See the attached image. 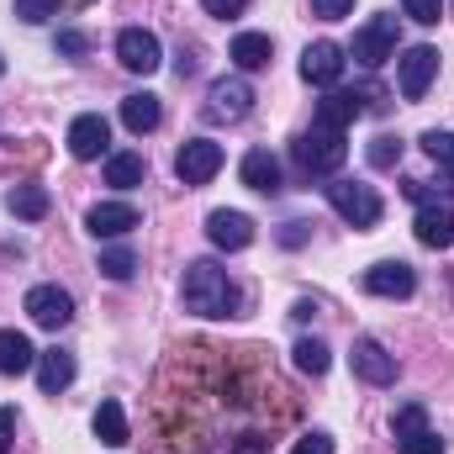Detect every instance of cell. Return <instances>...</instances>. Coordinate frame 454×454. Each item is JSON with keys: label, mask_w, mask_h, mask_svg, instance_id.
Listing matches in <instances>:
<instances>
[{"label": "cell", "mask_w": 454, "mask_h": 454, "mask_svg": "<svg viewBox=\"0 0 454 454\" xmlns=\"http://www.w3.org/2000/svg\"><path fill=\"white\" fill-rule=\"evenodd\" d=\"M180 296H185V312H196V317H232L238 312V291H232V280H227V270L217 259L185 264Z\"/></svg>", "instance_id": "cell-1"}, {"label": "cell", "mask_w": 454, "mask_h": 454, "mask_svg": "<svg viewBox=\"0 0 454 454\" xmlns=\"http://www.w3.org/2000/svg\"><path fill=\"white\" fill-rule=\"evenodd\" d=\"M291 148H296V164L307 175H333V169H343V159H348V143H343V132H333V127H312Z\"/></svg>", "instance_id": "cell-2"}, {"label": "cell", "mask_w": 454, "mask_h": 454, "mask_svg": "<svg viewBox=\"0 0 454 454\" xmlns=\"http://www.w3.org/2000/svg\"><path fill=\"white\" fill-rule=\"evenodd\" d=\"M328 201H333V212H339L348 227H375L380 223V196H375L370 185H359V180H333V185H328Z\"/></svg>", "instance_id": "cell-3"}, {"label": "cell", "mask_w": 454, "mask_h": 454, "mask_svg": "<svg viewBox=\"0 0 454 454\" xmlns=\"http://www.w3.org/2000/svg\"><path fill=\"white\" fill-rule=\"evenodd\" d=\"M396 16H370L359 32H354V59L364 64V69H380L386 59H396Z\"/></svg>", "instance_id": "cell-4"}, {"label": "cell", "mask_w": 454, "mask_h": 454, "mask_svg": "<svg viewBox=\"0 0 454 454\" xmlns=\"http://www.w3.org/2000/svg\"><path fill=\"white\" fill-rule=\"evenodd\" d=\"M434 74H439V48H407L402 59H396V85H402V96L407 101H423L428 96V85H434Z\"/></svg>", "instance_id": "cell-5"}, {"label": "cell", "mask_w": 454, "mask_h": 454, "mask_svg": "<svg viewBox=\"0 0 454 454\" xmlns=\"http://www.w3.org/2000/svg\"><path fill=\"white\" fill-rule=\"evenodd\" d=\"M27 317H32L37 328L59 333V328H69V317H74V296H69L64 286H32V291H27Z\"/></svg>", "instance_id": "cell-6"}, {"label": "cell", "mask_w": 454, "mask_h": 454, "mask_svg": "<svg viewBox=\"0 0 454 454\" xmlns=\"http://www.w3.org/2000/svg\"><path fill=\"white\" fill-rule=\"evenodd\" d=\"M248 106H254V90H248L243 74H223V80H212V90H207V116H212V121H243Z\"/></svg>", "instance_id": "cell-7"}, {"label": "cell", "mask_w": 454, "mask_h": 454, "mask_svg": "<svg viewBox=\"0 0 454 454\" xmlns=\"http://www.w3.org/2000/svg\"><path fill=\"white\" fill-rule=\"evenodd\" d=\"M175 169H180L185 185H207V180L223 169V143H212V137H191V143L175 153Z\"/></svg>", "instance_id": "cell-8"}, {"label": "cell", "mask_w": 454, "mask_h": 454, "mask_svg": "<svg viewBox=\"0 0 454 454\" xmlns=\"http://www.w3.org/2000/svg\"><path fill=\"white\" fill-rule=\"evenodd\" d=\"M348 364H354V375L370 380V386H391V380H396V354H386L380 339H354Z\"/></svg>", "instance_id": "cell-9"}, {"label": "cell", "mask_w": 454, "mask_h": 454, "mask_svg": "<svg viewBox=\"0 0 454 454\" xmlns=\"http://www.w3.org/2000/svg\"><path fill=\"white\" fill-rule=\"evenodd\" d=\"M116 59H121V69H132V74H153V69L164 64V48H159V37H153V32L127 27V32L116 37Z\"/></svg>", "instance_id": "cell-10"}, {"label": "cell", "mask_w": 454, "mask_h": 454, "mask_svg": "<svg viewBox=\"0 0 454 454\" xmlns=\"http://www.w3.org/2000/svg\"><path fill=\"white\" fill-rule=\"evenodd\" d=\"M364 291H370V296H391V301H402V296L418 291V270L402 264V259H380V264L364 270Z\"/></svg>", "instance_id": "cell-11"}, {"label": "cell", "mask_w": 454, "mask_h": 454, "mask_svg": "<svg viewBox=\"0 0 454 454\" xmlns=\"http://www.w3.org/2000/svg\"><path fill=\"white\" fill-rule=\"evenodd\" d=\"M343 64H348V59H343L339 43H328V37H323V43H307V53H301V80L333 90L343 80Z\"/></svg>", "instance_id": "cell-12"}, {"label": "cell", "mask_w": 454, "mask_h": 454, "mask_svg": "<svg viewBox=\"0 0 454 454\" xmlns=\"http://www.w3.org/2000/svg\"><path fill=\"white\" fill-rule=\"evenodd\" d=\"M106 143H112V121L101 112H85V116L69 121V153H74V159H101Z\"/></svg>", "instance_id": "cell-13"}, {"label": "cell", "mask_w": 454, "mask_h": 454, "mask_svg": "<svg viewBox=\"0 0 454 454\" xmlns=\"http://www.w3.org/2000/svg\"><path fill=\"white\" fill-rule=\"evenodd\" d=\"M137 223H143V217H137L132 201H101V207L85 212V227H90L96 238H127Z\"/></svg>", "instance_id": "cell-14"}, {"label": "cell", "mask_w": 454, "mask_h": 454, "mask_svg": "<svg viewBox=\"0 0 454 454\" xmlns=\"http://www.w3.org/2000/svg\"><path fill=\"white\" fill-rule=\"evenodd\" d=\"M207 238L217 243V248H227V254H238V248H248L254 243V223L243 217V212H212L207 217Z\"/></svg>", "instance_id": "cell-15"}, {"label": "cell", "mask_w": 454, "mask_h": 454, "mask_svg": "<svg viewBox=\"0 0 454 454\" xmlns=\"http://www.w3.org/2000/svg\"><path fill=\"white\" fill-rule=\"evenodd\" d=\"M243 185L259 191V196H275V191H280V159H275L270 148L243 153Z\"/></svg>", "instance_id": "cell-16"}, {"label": "cell", "mask_w": 454, "mask_h": 454, "mask_svg": "<svg viewBox=\"0 0 454 454\" xmlns=\"http://www.w3.org/2000/svg\"><path fill=\"white\" fill-rule=\"evenodd\" d=\"M412 227H418V243H423V248H450L454 243V212L439 207V201H428Z\"/></svg>", "instance_id": "cell-17"}, {"label": "cell", "mask_w": 454, "mask_h": 454, "mask_svg": "<svg viewBox=\"0 0 454 454\" xmlns=\"http://www.w3.org/2000/svg\"><path fill=\"white\" fill-rule=\"evenodd\" d=\"M359 112H364V106H359V96H354V90H328V96L317 101L312 127H333V132H343V127H348Z\"/></svg>", "instance_id": "cell-18"}, {"label": "cell", "mask_w": 454, "mask_h": 454, "mask_svg": "<svg viewBox=\"0 0 454 454\" xmlns=\"http://www.w3.org/2000/svg\"><path fill=\"white\" fill-rule=\"evenodd\" d=\"M69 380H74V354H64V348H43V354H37V386H43L48 396H59Z\"/></svg>", "instance_id": "cell-19"}, {"label": "cell", "mask_w": 454, "mask_h": 454, "mask_svg": "<svg viewBox=\"0 0 454 454\" xmlns=\"http://www.w3.org/2000/svg\"><path fill=\"white\" fill-rule=\"evenodd\" d=\"M37 364V348L27 333H16V328H0V375H27Z\"/></svg>", "instance_id": "cell-20"}, {"label": "cell", "mask_w": 454, "mask_h": 454, "mask_svg": "<svg viewBox=\"0 0 454 454\" xmlns=\"http://www.w3.org/2000/svg\"><path fill=\"white\" fill-rule=\"evenodd\" d=\"M270 59H275V43H270L264 32H238V37H232V64H238L243 74L264 69Z\"/></svg>", "instance_id": "cell-21"}, {"label": "cell", "mask_w": 454, "mask_h": 454, "mask_svg": "<svg viewBox=\"0 0 454 454\" xmlns=\"http://www.w3.org/2000/svg\"><path fill=\"white\" fill-rule=\"evenodd\" d=\"M121 121H127V132H153L159 121H164V106H159V96H148V90H137V96H127L121 101Z\"/></svg>", "instance_id": "cell-22"}, {"label": "cell", "mask_w": 454, "mask_h": 454, "mask_svg": "<svg viewBox=\"0 0 454 454\" xmlns=\"http://www.w3.org/2000/svg\"><path fill=\"white\" fill-rule=\"evenodd\" d=\"M5 212L21 217V223H37V217H48V191L43 185H16L5 196Z\"/></svg>", "instance_id": "cell-23"}, {"label": "cell", "mask_w": 454, "mask_h": 454, "mask_svg": "<svg viewBox=\"0 0 454 454\" xmlns=\"http://www.w3.org/2000/svg\"><path fill=\"white\" fill-rule=\"evenodd\" d=\"M143 175H148L143 153H106V185L132 191V185H143Z\"/></svg>", "instance_id": "cell-24"}, {"label": "cell", "mask_w": 454, "mask_h": 454, "mask_svg": "<svg viewBox=\"0 0 454 454\" xmlns=\"http://www.w3.org/2000/svg\"><path fill=\"white\" fill-rule=\"evenodd\" d=\"M96 439L101 444H112V450H121L132 434H127V412H121V402H101L96 407Z\"/></svg>", "instance_id": "cell-25"}, {"label": "cell", "mask_w": 454, "mask_h": 454, "mask_svg": "<svg viewBox=\"0 0 454 454\" xmlns=\"http://www.w3.org/2000/svg\"><path fill=\"white\" fill-rule=\"evenodd\" d=\"M101 275H106V280H132V275H137V254H132L127 243L101 248Z\"/></svg>", "instance_id": "cell-26"}, {"label": "cell", "mask_w": 454, "mask_h": 454, "mask_svg": "<svg viewBox=\"0 0 454 454\" xmlns=\"http://www.w3.org/2000/svg\"><path fill=\"white\" fill-rule=\"evenodd\" d=\"M291 354H296V370L301 375H328V343L323 339H301Z\"/></svg>", "instance_id": "cell-27"}, {"label": "cell", "mask_w": 454, "mask_h": 454, "mask_svg": "<svg viewBox=\"0 0 454 454\" xmlns=\"http://www.w3.org/2000/svg\"><path fill=\"white\" fill-rule=\"evenodd\" d=\"M423 148H428V159L439 164V169H450V180H454V132H423Z\"/></svg>", "instance_id": "cell-28"}, {"label": "cell", "mask_w": 454, "mask_h": 454, "mask_svg": "<svg viewBox=\"0 0 454 454\" xmlns=\"http://www.w3.org/2000/svg\"><path fill=\"white\" fill-rule=\"evenodd\" d=\"M396 159H402V137H391V132H380V137L370 143V164H375V169H391Z\"/></svg>", "instance_id": "cell-29"}, {"label": "cell", "mask_w": 454, "mask_h": 454, "mask_svg": "<svg viewBox=\"0 0 454 454\" xmlns=\"http://www.w3.org/2000/svg\"><path fill=\"white\" fill-rule=\"evenodd\" d=\"M423 428H428V412H423V407H402V412L391 418V434H396V439H412V434H423Z\"/></svg>", "instance_id": "cell-30"}, {"label": "cell", "mask_w": 454, "mask_h": 454, "mask_svg": "<svg viewBox=\"0 0 454 454\" xmlns=\"http://www.w3.org/2000/svg\"><path fill=\"white\" fill-rule=\"evenodd\" d=\"M16 16H21L27 27H43V21L59 16V0H16Z\"/></svg>", "instance_id": "cell-31"}, {"label": "cell", "mask_w": 454, "mask_h": 454, "mask_svg": "<svg viewBox=\"0 0 454 454\" xmlns=\"http://www.w3.org/2000/svg\"><path fill=\"white\" fill-rule=\"evenodd\" d=\"M396 450L402 454H444V439H439L434 428H423V434H412V439H396Z\"/></svg>", "instance_id": "cell-32"}, {"label": "cell", "mask_w": 454, "mask_h": 454, "mask_svg": "<svg viewBox=\"0 0 454 454\" xmlns=\"http://www.w3.org/2000/svg\"><path fill=\"white\" fill-rule=\"evenodd\" d=\"M402 11H407L412 21H423V27H434V21L444 16V0H402Z\"/></svg>", "instance_id": "cell-33"}, {"label": "cell", "mask_w": 454, "mask_h": 454, "mask_svg": "<svg viewBox=\"0 0 454 454\" xmlns=\"http://www.w3.org/2000/svg\"><path fill=\"white\" fill-rule=\"evenodd\" d=\"M291 454H333V439L312 428V434H301V439H296V450H291Z\"/></svg>", "instance_id": "cell-34"}, {"label": "cell", "mask_w": 454, "mask_h": 454, "mask_svg": "<svg viewBox=\"0 0 454 454\" xmlns=\"http://www.w3.org/2000/svg\"><path fill=\"white\" fill-rule=\"evenodd\" d=\"M354 11V0H312V16H323V21H343Z\"/></svg>", "instance_id": "cell-35"}, {"label": "cell", "mask_w": 454, "mask_h": 454, "mask_svg": "<svg viewBox=\"0 0 454 454\" xmlns=\"http://www.w3.org/2000/svg\"><path fill=\"white\" fill-rule=\"evenodd\" d=\"M201 5H207V11H212V16H238V11H243V5H248V0H201Z\"/></svg>", "instance_id": "cell-36"}, {"label": "cell", "mask_w": 454, "mask_h": 454, "mask_svg": "<svg viewBox=\"0 0 454 454\" xmlns=\"http://www.w3.org/2000/svg\"><path fill=\"white\" fill-rule=\"evenodd\" d=\"M11 434H16V412H11V407H0V454L11 450Z\"/></svg>", "instance_id": "cell-37"}, {"label": "cell", "mask_w": 454, "mask_h": 454, "mask_svg": "<svg viewBox=\"0 0 454 454\" xmlns=\"http://www.w3.org/2000/svg\"><path fill=\"white\" fill-rule=\"evenodd\" d=\"M59 48H64V53H80V48H85V37H80V32H64V37H59Z\"/></svg>", "instance_id": "cell-38"}, {"label": "cell", "mask_w": 454, "mask_h": 454, "mask_svg": "<svg viewBox=\"0 0 454 454\" xmlns=\"http://www.w3.org/2000/svg\"><path fill=\"white\" fill-rule=\"evenodd\" d=\"M0 74H5V64H0Z\"/></svg>", "instance_id": "cell-39"}]
</instances>
